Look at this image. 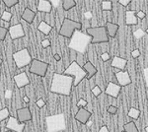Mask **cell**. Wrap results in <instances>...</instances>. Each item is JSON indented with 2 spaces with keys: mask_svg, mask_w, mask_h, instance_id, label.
Returning a JSON list of instances; mask_svg holds the SVG:
<instances>
[{
  "mask_svg": "<svg viewBox=\"0 0 148 132\" xmlns=\"http://www.w3.org/2000/svg\"><path fill=\"white\" fill-rule=\"evenodd\" d=\"M74 78L64 74L54 73L52 76L51 92L62 96H70L73 87Z\"/></svg>",
  "mask_w": 148,
  "mask_h": 132,
  "instance_id": "cell-1",
  "label": "cell"
},
{
  "mask_svg": "<svg viewBox=\"0 0 148 132\" xmlns=\"http://www.w3.org/2000/svg\"><path fill=\"white\" fill-rule=\"evenodd\" d=\"M92 38L87 34H83L81 31H76L70 39L69 42V49L77 51L79 53H84L87 49L89 44H91Z\"/></svg>",
  "mask_w": 148,
  "mask_h": 132,
  "instance_id": "cell-2",
  "label": "cell"
},
{
  "mask_svg": "<svg viewBox=\"0 0 148 132\" xmlns=\"http://www.w3.org/2000/svg\"><path fill=\"white\" fill-rule=\"evenodd\" d=\"M63 74L64 75L71 76V77L74 78V82H73L74 87L78 86L85 78H87V73H86V71L76 60L71 62L70 65L64 70Z\"/></svg>",
  "mask_w": 148,
  "mask_h": 132,
  "instance_id": "cell-3",
  "label": "cell"
},
{
  "mask_svg": "<svg viewBox=\"0 0 148 132\" xmlns=\"http://www.w3.org/2000/svg\"><path fill=\"white\" fill-rule=\"evenodd\" d=\"M86 34L92 38L91 44H108L110 38L107 33L106 26H100V27H90L86 29Z\"/></svg>",
  "mask_w": 148,
  "mask_h": 132,
  "instance_id": "cell-4",
  "label": "cell"
},
{
  "mask_svg": "<svg viewBox=\"0 0 148 132\" xmlns=\"http://www.w3.org/2000/svg\"><path fill=\"white\" fill-rule=\"evenodd\" d=\"M82 29V23L78 22V21L71 20L69 18H65L63 20L62 24H61V27L59 29V36L66 39H71L74 33L76 31H81Z\"/></svg>",
  "mask_w": 148,
  "mask_h": 132,
  "instance_id": "cell-5",
  "label": "cell"
},
{
  "mask_svg": "<svg viewBox=\"0 0 148 132\" xmlns=\"http://www.w3.org/2000/svg\"><path fill=\"white\" fill-rule=\"evenodd\" d=\"M46 121H47V131L49 132H58V131H62L66 128L65 117H64L63 114L47 116Z\"/></svg>",
  "mask_w": 148,
  "mask_h": 132,
  "instance_id": "cell-6",
  "label": "cell"
},
{
  "mask_svg": "<svg viewBox=\"0 0 148 132\" xmlns=\"http://www.w3.org/2000/svg\"><path fill=\"white\" fill-rule=\"evenodd\" d=\"M12 57H13V60L18 68H23V67L31 64L33 61L32 56H31L30 52L27 49H23L15 52L12 55Z\"/></svg>",
  "mask_w": 148,
  "mask_h": 132,
  "instance_id": "cell-7",
  "label": "cell"
},
{
  "mask_svg": "<svg viewBox=\"0 0 148 132\" xmlns=\"http://www.w3.org/2000/svg\"><path fill=\"white\" fill-rule=\"evenodd\" d=\"M47 69H49V63L39 59H33L32 63L30 64L31 73L36 74L40 77H45L47 75Z\"/></svg>",
  "mask_w": 148,
  "mask_h": 132,
  "instance_id": "cell-8",
  "label": "cell"
},
{
  "mask_svg": "<svg viewBox=\"0 0 148 132\" xmlns=\"http://www.w3.org/2000/svg\"><path fill=\"white\" fill-rule=\"evenodd\" d=\"M8 33L10 34L11 40H13L25 37V31H24V28L21 23L10 26L8 29Z\"/></svg>",
  "mask_w": 148,
  "mask_h": 132,
  "instance_id": "cell-9",
  "label": "cell"
},
{
  "mask_svg": "<svg viewBox=\"0 0 148 132\" xmlns=\"http://www.w3.org/2000/svg\"><path fill=\"white\" fill-rule=\"evenodd\" d=\"M6 128L8 129V131L23 132L24 129H25V123H21V122H19L17 117L10 116L8 118V121H7Z\"/></svg>",
  "mask_w": 148,
  "mask_h": 132,
  "instance_id": "cell-10",
  "label": "cell"
},
{
  "mask_svg": "<svg viewBox=\"0 0 148 132\" xmlns=\"http://www.w3.org/2000/svg\"><path fill=\"white\" fill-rule=\"evenodd\" d=\"M116 78L119 82V85L121 87H125V86L131 84V78L130 73L127 71H118L116 72Z\"/></svg>",
  "mask_w": 148,
  "mask_h": 132,
  "instance_id": "cell-11",
  "label": "cell"
},
{
  "mask_svg": "<svg viewBox=\"0 0 148 132\" xmlns=\"http://www.w3.org/2000/svg\"><path fill=\"white\" fill-rule=\"evenodd\" d=\"M91 116H92L91 111H89V110H87L86 109H79L78 111L76 112L74 118H75L78 122H80V123L87 124V122L89 121V119Z\"/></svg>",
  "mask_w": 148,
  "mask_h": 132,
  "instance_id": "cell-12",
  "label": "cell"
},
{
  "mask_svg": "<svg viewBox=\"0 0 148 132\" xmlns=\"http://www.w3.org/2000/svg\"><path fill=\"white\" fill-rule=\"evenodd\" d=\"M121 90V87L119 84H116L114 82H109L105 93L108 96H110V97L114 98V99H116V98L119 97V95H120Z\"/></svg>",
  "mask_w": 148,
  "mask_h": 132,
  "instance_id": "cell-13",
  "label": "cell"
},
{
  "mask_svg": "<svg viewBox=\"0 0 148 132\" xmlns=\"http://www.w3.org/2000/svg\"><path fill=\"white\" fill-rule=\"evenodd\" d=\"M17 119L21 123L32 120V114L29 107H22L17 110Z\"/></svg>",
  "mask_w": 148,
  "mask_h": 132,
  "instance_id": "cell-14",
  "label": "cell"
},
{
  "mask_svg": "<svg viewBox=\"0 0 148 132\" xmlns=\"http://www.w3.org/2000/svg\"><path fill=\"white\" fill-rule=\"evenodd\" d=\"M14 82H15L16 86L18 88H23L25 86L30 85L31 81L28 77L27 73L26 72H22V73L18 74V75L14 76Z\"/></svg>",
  "mask_w": 148,
  "mask_h": 132,
  "instance_id": "cell-15",
  "label": "cell"
},
{
  "mask_svg": "<svg viewBox=\"0 0 148 132\" xmlns=\"http://www.w3.org/2000/svg\"><path fill=\"white\" fill-rule=\"evenodd\" d=\"M37 10L42 13H51L52 10V6L51 2L47 1V0H39L38 1V6Z\"/></svg>",
  "mask_w": 148,
  "mask_h": 132,
  "instance_id": "cell-16",
  "label": "cell"
},
{
  "mask_svg": "<svg viewBox=\"0 0 148 132\" xmlns=\"http://www.w3.org/2000/svg\"><path fill=\"white\" fill-rule=\"evenodd\" d=\"M126 64H127V60H126L125 58H123V57H120V56H114L111 65L112 67H114V68L121 69V70L123 71L126 67Z\"/></svg>",
  "mask_w": 148,
  "mask_h": 132,
  "instance_id": "cell-17",
  "label": "cell"
},
{
  "mask_svg": "<svg viewBox=\"0 0 148 132\" xmlns=\"http://www.w3.org/2000/svg\"><path fill=\"white\" fill-rule=\"evenodd\" d=\"M36 15H37V12H35L34 10H32V9H30V8H25L22 13L21 18H22V20L27 22L28 24H32Z\"/></svg>",
  "mask_w": 148,
  "mask_h": 132,
  "instance_id": "cell-18",
  "label": "cell"
},
{
  "mask_svg": "<svg viewBox=\"0 0 148 132\" xmlns=\"http://www.w3.org/2000/svg\"><path fill=\"white\" fill-rule=\"evenodd\" d=\"M136 11L134 10H128L125 12V24L128 26L137 25L138 19L136 17Z\"/></svg>",
  "mask_w": 148,
  "mask_h": 132,
  "instance_id": "cell-19",
  "label": "cell"
},
{
  "mask_svg": "<svg viewBox=\"0 0 148 132\" xmlns=\"http://www.w3.org/2000/svg\"><path fill=\"white\" fill-rule=\"evenodd\" d=\"M83 69L86 71V73H87V79L88 80H90L92 77H94L95 75L97 74V68L93 65L92 62L90 61H87L84 63V65L82 66Z\"/></svg>",
  "mask_w": 148,
  "mask_h": 132,
  "instance_id": "cell-20",
  "label": "cell"
},
{
  "mask_svg": "<svg viewBox=\"0 0 148 132\" xmlns=\"http://www.w3.org/2000/svg\"><path fill=\"white\" fill-rule=\"evenodd\" d=\"M106 29H107V33H108L109 38H114L116 33H118L119 29H120V26L116 23L108 22L106 24Z\"/></svg>",
  "mask_w": 148,
  "mask_h": 132,
  "instance_id": "cell-21",
  "label": "cell"
},
{
  "mask_svg": "<svg viewBox=\"0 0 148 132\" xmlns=\"http://www.w3.org/2000/svg\"><path fill=\"white\" fill-rule=\"evenodd\" d=\"M52 29H53V27L51 25H49L47 22H46V21H42L38 26V30L45 36H49L52 31Z\"/></svg>",
  "mask_w": 148,
  "mask_h": 132,
  "instance_id": "cell-22",
  "label": "cell"
},
{
  "mask_svg": "<svg viewBox=\"0 0 148 132\" xmlns=\"http://www.w3.org/2000/svg\"><path fill=\"white\" fill-rule=\"evenodd\" d=\"M123 131L125 132H139L136 124L133 121H130V122H127V123H125V125H123Z\"/></svg>",
  "mask_w": 148,
  "mask_h": 132,
  "instance_id": "cell-23",
  "label": "cell"
},
{
  "mask_svg": "<svg viewBox=\"0 0 148 132\" xmlns=\"http://www.w3.org/2000/svg\"><path fill=\"white\" fill-rule=\"evenodd\" d=\"M76 6V2L74 0H63L62 1V8L64 11H69Z\"/></svg>",
  "mask_w": 148,
  "mask_h": 132,
  "instance_id": "cell-24",
  "label": "cell"
},
{
  "mask_svg": "<svg viewBox=\"0 0 148 132\" xmlns=\"http://www.w3.org/2000/svg\"><path fill=\"white\" fill-rule=\"evenodd\" d=\"M140 114H141V111H140L139 109H135V107H131V109H130V110H128L127 116L128 117H131L132 119H138L140 116Z\"/></svg>",
  "mask_w": 148,
  "mask_h": 132,
  "instance_id": "cell-25",
  "label": "cell"
},
{
  "mask_svg": "<svg viewBox=\"0 0 148 132\" xmlns=\"http://www.w3.org/2000/svg\"><path fill=\"white\" fill-rule=\"evenodd\" d=\"M10 117V112L7 107H4L3 109H0V122L4 121L5 119Z\"/></svg>",
  "mask_w": 148,
  "mask_h": 132,
  "instance_id": "cell-26",
  "label": "cell"
},
{
  "mask_svg": "<svg viewBox=\"0 0 148 132\" xmlns=\"http://www.w3.org/2000/svg\"><path fill=\"white\" fill-rule=\"evenodd\" d=\"M102 10L104 12H109L113 10V2L112 1H103L102 2Z\"/></svg>",
  "mask_w": 148,
  "mask_h": 132,
  "instance_id": "cell-27",
  "label": "cell"
},
{
  "mask_svg": "<svg viewBox=\"0 0 148 132\" xmlns=\"http://www.w3.org/2000/svg\"><path fill=\"white\" fill-rule=\"evenodd\" d=\"M12 17H13V15H12L11 12L3 11V13H2V15H1V20L2 21H5L6 23H8L9 21H11Z\"/></svg>",
  "mask_w": 148,
  "mask_h": 132,
  "instance_id": "cell-28",
  "label": "cell"
},
{
  "mask_svg": "<svg viewBox=\"0 0 148 132\" xmlns=\"http://www.w3.org/2000/svg\"><path fill=\"white\" fill-rule=\"evenodd\" d=\"M3 4L5 5L7 8H11V7H14L16 4L19 3L18 0H3Z\"/></svg>",
  "mask_w": 148,
  "mask_h": 132,
  "instance_id": "cell-29",
  "label": "cell"
},
{
  "mask_svg": "<svg viewBox=\"0 0 148 132\" xmlns=\"http://www.w3.org/2000/svg\"><path fill=\"white\" fill-rule=\"evenodd\" d=\"M8 34V29L3 27V26H0V40H4Z\"/></svg>",
  "mask_w": 148,
  "mask_h": 132,
  "instance_id": "cell-30",
  "label": "cell"
},
{
  "mask_svg": "<svg viewBox=\"0 0 148 132\" xmlns=\"http://www.w3.org/2000/svg\"><path fill=\"white\" fill-rule=\"evenodd\" d=\"M92 94L95 96V97H98V96H100L102 94L101 88H100L99 86H95V87L92 89Z\"/></svg>",
  "mask_w": 148,
  "mask_h": 132,
  "instance_id": "cell-31",
  "label": "cell"
},
{
  "mask_svg": "<svg viewBox=\"0 0 148 132\" xmlns=\"http://www.w3.org/2000/svg\"><path fill=\"white\" fill-rule=\"evenodd\" d=\"M133 35H134V37L136 38V39H141L143 36H145V32L142 31L141 29H139V30L135 31V32L133 33Z\"/></svg>",
  "mask_w": 148,
  "mask_h": 132,
  "instance_id": "cell-32",
  "label": "cell"
},
{
  "mask_svg": "<svg viewBox=\"0 0 148 132\" xmlns=\"http://www.w3.org/2000/svg\"><path fill=\"white\" fill-rule=\"evenodd\" d=\"M87 105H88L87 101L84 100V99H80V100L77 102V107H79V109H84V107H85Z\"/></svg>",
  "mask_w": 148,
  "mask_h": 132,
  "instance_id": "cell-33",
  "label": "cell"
},
{
  "mask_svg": "<svg viewBox=\"0 0 148 132\" xmlns=\"http://www.w3.org/2000/svg\"><path fill=\"white\" fill-rule=\"evenodd\" d=\"M108 112L111 114H116L118 112V107L116 105H110L108 107Z\"/></svg>",
  "mask_w": 148,
  "mask_h": 132,
  "instance_id": "cell-34",
  "label": "cell"
},
{
  "mask_svg": "<svg viewBox=\"0 0 148 132\" xmlns=\"http://www.w3.org/2000/svg\"><path fill=\"white\" fill-rule=\"evenodd\" d=\"M51 45V42H49V39H45L42 40V49H47V47Z\"/></svg>",
  "mask_w": 148,
  "mask_h": 132,
  "instance_id": "cell-35",
  "label": "cell"
},
{
  "mask_svg": "<svg viewBox=\"0 0 148 132\" xmlns=\"http://www.w3.org/2000/svg\"><path fill=\"white\" fill-rule=\"evenodd\" d=\"M101 58H102V60H103V61L106 62V61L110 60L111 56H110V54L108 53V52H103V53L101 54Z\"/></svg>",
  "mask_w": 148,
  "mask_h": 132,
  "instance_id": "cell-36",
  "label": "cell"
},
{
  "mask_svg": "<svg viewBox=\"0 0 148 132\" xmlns=\"http://www.w3.org/2000/svg\"><path fill=\"white\" fill-rule=\"evenodd\" d=\"M36 105H37V107H39V109H42V107H44L45 105H46V102L42 99H40L36 102Z\"/></svg>",
  "mask_w": 148,
  "mask_h": 132,
  "instance_id": "cell-37",
  "label": "cell"
},
{
  "mask_svg": "<svg viewBox=\"0 0 148 132\" xmlns=\"http://www.w3.org/2000/svg\"><path fill=\"white\" fill-rule=\"evenodd\" d=\"M135 15H136L137 19H144L145 17H146V14H145V12H144V11H142V10L137 11Z\"/></svg>",
  "mask_w": 148,
  "mask_h": 132,
  "instance_id": "cell-38",
  "label": "cell"
},
{
  "mask_svg": "<svg viewBox=\"0 0 148 132\" xmlns=\"http://www.w3.org/2000/svg\"><path fill=\"white\" fill-rule=\"evenodd\" d=\"M131 56L133 58H138L140 56V50L139 49H134L132 52H131Z\"/></svg>",
  "mask_w": 148,
  "mask_h": 132,
  "instance_id": "cell-39",
  "label": "cell"
},
{
  "mask_svg": "<svg viewBox=\"0 0 148 132\" xmlns=\"http://www.w3.org/2000/svg\"><path fill=\"white\" fill-rule=\"evenodd\" d=\"M119 3H120L121 5L123 6V7H127L130 4V0H120V1H119Z\"/></svg>",
  "mask_w": 148,
  "mask_h": 132,
  "instance_id": "cell-40",
  "label": "cell"
},
{
  "mask_svg": "<svg viewBox=\"0 0 148 132\" xmlns=\"http://www.w3.org/2000/svg\"><path fill=\"white\" fill-rule=\"evenodd\" d=\"M143 75H144L145 84H146V86L148 87V67H147V68H145V69H144V71H143Z\"/></svg>",
  "mask_w": 148,
  "mask_h": 132,
  "instance_id": "cell-41",
  "label": "cell"
},
{
  "mask_svg": "<svg viewBox=\"0 0 148 132\" xmlns=\"http://www.w3.org/2000/svg\"><path fill=\"white\" fill-rule=\"evenodd\" d=\"M49 2H51L52 7H56L59 4H62V1H60V0H51Z\"/></svg>",
  "mask_w": 148,
  "mask_h": 132,
  "instance_id": "cell-42",
  "label": "cell"
},
{
  "mask_svg": "<svg viewBox=\"0 0 148 132\" xmlns=\"http://www.w3.org/2000/svg\"><path fill=\"white\" fill-rule=\"evenodd\" d=\"M99 132H110V131H109L108 127H107L106 125H104V126H102L101 128H100V131Z\"/></svg>",
  "mask_w": 148,
  "mask_h": 132,
  "instance_id": "cell-43",
  "label": "cell"
},
{
  "mask_svg": "<svg viewBox=\"0 0 148 132\" xmlns=\"http://www.w3.org/2000/svg\"><path fill=\"white\" fill-rule=\"evenodd\" d=\"M54 59H56V61H60L61 56H60L59 54H54Z\"/></svg>",
  "mask_w": 148,
  "mask_h": 132,
  "instance_id": "cell-44",
  "label": "cell"
},
{
  "mask_svg": "<svg viewBox=\"0 0 148 132\" xmlns=\"http://www.w3.org/2000/svg\"><path fill=\"white\" fill-rule=\"evenodd\" d=\"M23 100H24V102H25V103H29V102H30V99H29V98L27 97V96H25Z\"/></svg>",
  "mask_w": 148,
  "mask_h": 132,
  "instance_id": "cell-45",
  "label": "cell"
},
{
  "mask_svg": "<svg viewBox=\"0 0 148 132\" xmlns=\"http://www.w3.org/2000/svg\"><path fill=\"white\" fill-rule=\"evenodd\" d=\"M145 131H146V132H148V126H146V127H145Z\"/></svg>",
  "mask_w": 148,
  "mask_h": 132,
  "instance_id": "cell-46",
  "label": "cell"
},
{
  "mask_svg": "<svg viewBox=\"0 0 148 132\" xmlns=\"http://www.w3.org/2000/svg\"><path fill=\"white\" fill-rule=\"evenodd\" d=\"M145 33H146V34H147V35H148V29H147V30H146V31H145Z\"/></svg>",
  "mask_w": 148,
  "mask_h": 132,
  "instance_id": "cell-47",
  "label": "cell"
},
{
  "mask_svg": "<svg viewBox=\"0 0 148 132\" xmlns=\"http://www.w3.org/2000/svg\"><path fill=\"white\" fill-rule=\"evenodd\" d=\"M1 63H2V59L0 58V64H1Z\"/></svg>",
  "mask_w": 148,
  "mask_h": 132,
  "instance_id": "cell-48",
  "label": "cell"
},
{
  "mask_svg": "<svg viewBox=\"0 0 148 132\" xmlns=\"http://www.w3.org/2000/svg\"><path fill=\"white\" fill-rule=\"evenodd\" d=\"M2 3V1H1V0H0V4H1Z\"/></svg>",
  "mask_w": 148,
  "mask_h": 132,
  "instance_id": "cell-49",
  "label": "cell"
},
{
  "mask_svg": "<svg viewBox=\"0 0 148 132\" xmlns=\"http://www.w3.org/2000/svg\"><path fill=\"white\" fill-rule=\"evenodd\" d=\"M6 132H13V131H6Z\"/></svg>",
  "mask_w": 148,
  "mask_h": 132,
  "instance_id": "cell-50",
  "label": "cell"
},
{
  "mask_svg": "<svg viewBox=\"0 0 148 132\" xmlns=\"http://www.w3.org/2000/svg\"><path fill=\"white\" fill-rule=\"evenodd\" d=\"M123 132H125V131H123Z\"/></svg>",
  "mask_w": 148,
  "mask_h": 132,
  "instance_id": "cell-51",
  "label": "cell"
}]
</instances>
